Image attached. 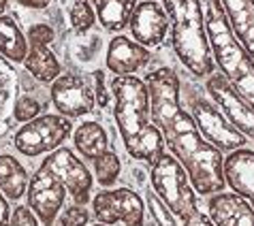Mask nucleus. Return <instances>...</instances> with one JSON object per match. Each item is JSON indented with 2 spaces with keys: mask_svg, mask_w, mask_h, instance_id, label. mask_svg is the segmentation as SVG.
<instances>
[{
  "mask_svg": "<svg viewBox=\"0 0 254 226\" xmlns=\"http://www.w3.org/2000/svg\"><path fill=\"white\" fill-rule=\"evenodd\" d=\"M145 86L150 92L154 124L165 139V147H169L171 156L186 169L194 192L201 196L224 192L227 181L222 171V152L201 137L192 113L182 107L178 73L169 66H160L147 75Z\"/></svg>",
  "mask_w": 254,
  "mask_h": 226,
  "instance_id": "obj_1",
  "label": "nucleus"
},
{
  "mask_svg": "<svg viewBox=\"0 0 254 226\" xmlns=\"http://www.w3.org/2000/svg\"><path fill=\"white\" fill-rule=\"evenodd\" d=\"M111 92L116 98L114 117L126 152L152 167L165 154V139L152 119L145 81L137 79L135 75L116 77L111 79Z\"/></svg>",
  "mask_w": 254,
  "mask_h": 226,
  "instance_id": "obj_2",
  "label": "nucleus"
},
{
  "mask_svg": "<svg viewBox=\"0 0 254 226\" xmlns=\"http://www.w3.org/2000/svg\"><path fill=\"white\" fill-rule=\"evenodd\" d=\"M211 60L233 90L254 109V60L233 37L220 0H201Z\"/></svg>",
  "mask_w": 254,
  "mask_h": 226,
  "instance_id": "obj_3",
  "label": "nucleus"
},
{
  "mask_svg": "<svg viewBox=\"0 0 254 226\" xmlns=\"http://www.w3.org/2000/svg\"><path fill=\"white\" fill-rule=\"evenodd\" d=\"M171 26V45L175 56L194 77L214 73L201 0H162Z\"/></svg>",
  "mask_w": 254,
  "mask_h": 226,
  "instance_id": "obj_4",
  "label": "nucleus"
},
{
  "mask_svg": "<svg viewBox=\"0 0 254 226\" xmlns=\"http://www.w3.org/2000/svg\"><path fill=\"white\" fill-rule=\"evenodd\" d=\"M152 190L169 207V211L182 220H186L199 205L186 169L180 165L178 158L167 152L152 165Z\"/></svg>",
  "mask_w": 254,
  "mask_h": 226,
  "instance_id": "obj_5",
  "label": "nucleus"
},
{
  "mask_svg": "<svg viewBox=\"0 0 254 226\" xmlns=\"http://www.w3.org/2000/svg\"><path fill=\"white\" fill-rule=\"evenodd\" d=\"M70 135H73L70 117H64L60 113H45V115L26 122L15 132L13 143L19 154L34 158L47 152H56Z\"/></svg>",
  "mask_w": 254,
  "mask_h": 226,
  "instance_id": "obj_6",
  "label": "nucleus"
},
{
  "mask_svg": "<svg viewBox=\"0 0 254 226\" xmlns=\"http://www.w3.org/2000/svg\"><path fill=\"white\" fill-rule=\"evenodd\" d=\"M66 192L68 190L64 186V181L47 165L41 162V167L34 171L26 188L28 207L32 209V214L39 218V222L43 226H54L60 211L64 209Z\"/></svg>",
  "mask_w": 254,
  "mask_h": 226,
  "instance_id": "obj_7",
  "label": "nucleus"
},
{
  "mask_svg": "<svg viewBox=\"0 0 254 226\" xmlns=\"http://www.w3.org/2000/svg\"><path fill=\"white\" fill-rule=\"evenodd\" d=\"M92 214L101 224L114 226L124 222L126 226H143L145 205L130 188L101 190L96 196H92Z\"/></svg>",
  "mask_w": 254,
  "mask_h": 226,
  "instance_id": "obj_8",
  "label": "nucleus"
},
{
  "mask_svg": "<svg viewBox=\"0 0 254 226\" xmlns=\"http://www.w3.org/2000/svg\"><path fill=\"white\" fill-rule=\"evenodd\" d=\"M192 117L199 128L201 137L211 143L220 152H235L246 147V139L235 126L220 113L216 105H211L205 98H196L192 103Z\"/></svg>",
  "mask_w": 254,
  "mask_h": 226,
  "instance_id": "obj_9",
  "label": "nucleus"
},
{
  "mask_svg": "<svg viewBox=\"0 0 254 226\" xmlns=\"http://www.w3.org/2000/svg\"><path fill=\"white\" fill-rule=\"evenodd\" d=\"M43 165H47L58 177L64 181V186L68 190L70 199L77 205H86L92 199V173L88 171V167L75 156L73 150L68 147H58L56 152H52L43 160Z\"/></svg>",
  "mask_w": 254,
  "mask_h": 226,
  "instance_id": "obj_10",
  "label": "nucleus"
},
{
  "mask_svg": "<svg viewBox=\"0 0 254 226\" xmlns=\"http://www.w3.org/2000/svg\"><path fill=\"white\" fill-rule=\"evenodd\" d=\"M205 88H207V94L216 101L218 109L224 113V117L244 137L254 139V109L233 90L231 83L220 73H216V75L211 73L205 81Z\"/></svg>",
  "mask_w": 254,
  "mask_h": 226,
  "instance_id": "obj_11",
  "label": "nucleus"
},
{
  "mask_svg": "<svg viewBox=\"0 0 254 226\" xmlns=\"http://www.w3.org/2000/svg\"><path fill=\"white\" fill-rule=\"evenodd\" d=\"M52 103L64 117H81L94 111V92L75 75H60L52 83Z\"/></svg>",
  "mask_w": 254,
  "mask_h": 226,
  "instance_id": "obj_12",
  "label": "nucleus"
},
{
  "mask_svg": "<svg viewBox=\"0 0 254 226\" xmlns=\"http://www.w3.org/2000/svg\"><path fill=\"white\" fill-rule=\"evenodd\" d=\"M128 28L139 45L158 47L167 39L169 17L158 2H139L130 15Z\"/></svg>",
  "mask_w": 254,
  "mask_h": 226,
  "instance_id": "obj_13",
  "label": "nucleus"
},
{
  "mask_svg": "<svg viewBox=\"0 0 254 226\" xmlns=\"http://www.w3.org/2000/svg\"><path fill=\"white\" fill-rule=\"evenodd\" d=\"M152 60L150 49L139 45L137 41H132L124 34L114 37L107 47V68L114 73L116 77H124V75H135L137 70L143 68L147 62Z\"/></svg>",
  "mask_w": 254,
  "mask_h": 226,
  "instance_id": "obj_14",
  "label": "nucleus"
},
{
  "mask_svg": "<svg viewBox=\"0 0 254 226\" xmlns=\"http://www.w3.org/2000/svg\"><path fill=\"white\" fill-rule=\"evenodd\" d=\"M207 214L216 226H254V209L235 192H218L207 201Z\"/></svg>",
  "mask_w": 254,
  "mask_h": 226,
  "instance_id": "obj_15",
  "label": "nucleus"
},
{
  "mask_svg": "<svg viewBox=\"0 0 254 226\" xmlns=\"http://www.w3.org/2000/svg\"><path fill=\"white\" fill-rule=\"evenodd\" d=\"M224 181L231 190L239 196H244L254 209V150H235L224 158L222 165Z\"/></svg>",
  "mask_w": 254,
  "mask_h": 226,
  "instance_id": "obj_16",
  "label": "nucleus"
},
{
  "mask_svg": "<svg viewBox=\"0 0 254 226\" xmlns=\"http://www.w3.org/2000/svg\"><path fill=\"white\" fill-rule=\"evenodd\" d=\"M233 37L254 60V0H220Z\"/></svg>",
  "mask_w": 254,
  "mask_h": 226,
  "instance_id": "obj_17",
  "label": "nucleus"
},
{
  "mask_svg": "<svg viewBox=\"0 0 254 226\" xmlns=\"http://www.w3.org/2000/svg\"><path fill=\"white\" fill-rule=\"evenodd\" d=\"M24 66L34 79L43 83H54L62 75V66L52 49L41 43H30V41H28V54H26Z\"/></svg>",
  "mask_w": 254,
  "mask_h": 226,
  "instance_id": "obj_18",
  "label": "nucleus"
},
{
  "mask_svg": "<svg viewBox=\"0 0 254 226\" xmlns=\"http://www.w3.org/2000/svg\"><path fill=\"white\" fill-rule=\"evenodd\" d=\"M94 6L96 19L111 32H122L130 22L137 0H90Z\"/></svg>",
  "mask_w": 254,
  "mask_h": 226,
  "instance_id": "obj_19",
  "label": "nucleus"
},
{
  "mask_svg": "<svg viewBox=\"0 0 254 226\" xmlns=\"http://www.w3.org/2000/svg\"><path fill=\"white\" fill-rule=\"evenodd\" d=\"M28 173L24 165L17 158L2 154L0 156V192L6 196V201L22 199L28 188Z\"/></svg>",
  "mask_w": 254,
  "mask_h": 226,
  "instance_id": "obj_20",
  "label": "nucleus"
},
{
  "mask_svg": "<svg viewBox=\"0 0 254 226\" xmlns=\"http://www.w3.org/2000/svg\"><path fill=\"white\" fill-rule=\"evenodd\" d=\"M28 54V39L19 30L15 19L0 15V56L13 64H24Z\"/></svg>",
  "mask_w": 254,
  "mask_h": 226,
  "instance_id": "obj_21",
  "label": "nucleus"
},
{
  "mask_svg": "<svg viewBox=\"0 0 254 226\" xmlns=\"http://www.w3.org/2000/svg\"><path fill=\"white\" fill-rule=\"evenodd\" d=\"M73 143L86 160H94L107 150V132L98 122H83L73 130Z\"/></svg>",
  "mask_w": 254,
  "mask_h": 226,
  "instance_id": "obj_22",
  "label": "nucleus"
},
{
  "mask_svg": "<svg viewBox=\"0 0 254 226\" xmlns=\"http://www.w3.org/2000/svg\"><path fill=\"white\" fill-rule=\"evenodd\" d=\"M92 165H94L96 181L101 183L103 188L114 186L120 177V173H122V162H120L118 154L114 150H105L101 156L92 160Z\"/></svg>",
  "mask_w": 254,
  "mask_h": 226,
  "instance_id": "obj_23",
  "label": "nucleus"
},
{
  "mask_svg": "<svg viewBox=\"0 0 254 226\" xmlns=\"http://www.w3.org/2000/svg\"><path fill=\"white\" fill-rule=\"evenodd\" d=\"M68 17H70V26H73L77 32L90 30L96 22V13H94V6L90 0H73Z\"/></svg>",
  "mask_w": 254,
  "mask_h": 226,
  "instance_id": "obj_24",
  "label": "nucleus"
},
{
  "mask_svg": "<svg viewBox=\"0 0 254 226\" xmlns=\"http://www.w3.org/2000/svg\"><path fill=\"white\" fill-rule=\"evenodd\" d=\"M13 96V77L2 62H0V135L6 128L4 113H9V103Z\"/></svg>",
  "mask_w": 254,
  "mask_h": 226,
  "instance_id": "obj_25",
  "label": "nucleus"
},
{
  "mask_svg": "<svg viewBox=\"0 0 254 226\" xmlns=\"http://www.w3.org/2000/svg\"><path fill=\"white\" fill-rule=\"evenodd\" d=\"M147 207H150L154 220H156L158 226H178L173 214L169 211L167 205L158 199V194L154 192V190H150V192H147Z\"/></svg>",
  "mask_w": 254,
  "mask_h": 226,
  "instance_id": "obj_26",
  "label": "nucleus"
},
{
  "mask_svg": "<svg viewBox=\"0 0 254 226\" xmlns=\"http://www.w3.org/2000/svg\"><path fill=\"white\" fill-rule=\"evenodd\" d=\"M90 218L92 216L88 214V209L83 207V205L73 203L60 211L58 222H60V226H86L90 222Z\"/></svg>",
  "mask_w": 254,
  "mask_h": 226,
  "instance_id": "obj_27",
  "label": "nucleus"
},
{
  "mask_svg": "<svg viewBox=\"0 0 254 226\" xmlns=\"http://www.w3.org/2000/svg\"><path fill=\"white\" fill-rule=\"evenodd\" d=\"M41 113V103L32 96H19L15 103V109H13V115H15L17 122H30V119L39 117Z\"/></svg>",
  "mask_w": 254,
  "mask_h": 226,
  "instance_id": "obj_28",
  "label": "nucleus"
},
{
  "mask_svg": "<svg viewBox=\"0 0 254 226\" xmlns=\"http://www.w3.org/2000/svg\"><path fill=\"white\" fill-rule=\"evenodd\" d=\"M39 218L32 214L30 207H26V205H17L15 209L11 211L9 216V224L6 226H39Z\"/></svg>",
  "mask_w": 254,
  "mask_h": 226,
  "instance_id": "obj_29",
  "label": "nucleus"
},
{
  "mask_svg": "<svg viewBox=\"0 0 254 226\" xmlns=\"http://www.w3.org/2000/svg\"><path fill=\"white\" fill-rule=\"evenodd\" d=\"M28 41L30 43H41V45H49L54 41V30L45 24H39V26H32L30 32H28Z\"/></svg>",
  "mask_w": 254,
  "mask_h": 226,
  "instance_id": "obj_30",
  "label": "nucleus"
},
{
  "mask_svg": "<svg viewBox=\"0 0 254 226\" xmlns=\"http://www.w3.org/2000/svg\"><path fill=\"white\" fill-rule=\"evenodd\" d=\"M184 226H216V224L211 222L209 214H205V211H203L199 205H196L192 214H190L186 220H184Z\"/></svg>",
  "mask_w": 254,
  "mask_h": 226,
  "instance_id": "obj_31",
  "label": "nucleus"
},
{
  "mask_svg": "<svg viewBox=\"0 0 254 226\" xmlns=\"http://www.w3.org/2000/svg\"><path fill=\"white\" fill-rule=\"evenodd\" d=\"M96 79V92H94V98L98 101V105L105 109L109 105V96H107V90H105V83H103V73H96L94 75Z\"/></svg>",
  "mask_w": 254,
  "mask_h": 226,
  "instance_id": "obj_32",
  "label": "nucleus"
},
{
  "mask_svg": "<svg viewBox=\"0 0 254 226\" xmlns=\"http://www.w3.org/2000/svg\"><path fill=\"white\" fill-rule=\"evenodd\" d=\"M9 216H11L9 201H6V196L0 192V226H6V224H9Z\"/></svg>",
  "mask_w": 254,
  "mask_h": 226,
  "instance_id": "obj_33",
  "label": "nucleus"
},
{
  "mask_svg": "<svg viewBox=\"0 0 254 226\" xmlns=\"http://www.w3.org/2000/svg\"><path fill=\"white\" fill-rule=\"evenodd\" d=\"M22 6H28V9H34V11H41V9H47L52 4V0H17Z\"/></svg>",
  "mask_w": 254,
  "mask_h": 226,
  "instance_id": "obj_34",
  "label": "nucleus"
},
{
  "mask_svg": "<svg viewBox=\"0 0 254 226\" xmlns=\"http://www.w3.org/2000/svg\"><path fill=\"white\" fill-rule=\"evenodd\" d=\"M6 4H9V0H0V15H4V11H6Z\"/></svg>",
  "mask_w": 254,
  "mask_h": 226,
  "instance_id": "obj_35",
  "label": "nucleus"
},
{
  "mask_svg": "<svg viewBox=\"0 0 254 226\" xmlns=\"http://www.w3.org/2000/svg\"><path fill=\"white\" fill-rule=\"evenodd\" d=\"M94 226H109V224H101V222H98V224H94Z\"/></svg>",
  "mask_w": 254,
  "mask_h": 226,
  "instance_id": "obj_36",
  "label": "nucleus"
},
{
  "mask_svg": "<svg viewBox=\"0 0 254 226\" xmlns=\"http://www.w3.org/2000/svg\"><path fill=\"white\" fill-rule=\"evenodd\" d=\"M145 2H156V0H145Z\"/></svg>",
  "mask_w": 254,
  "mask_h": 226,
  "instance_id": "obj_37",
  "label": "nucleus"
}]
</instances>
